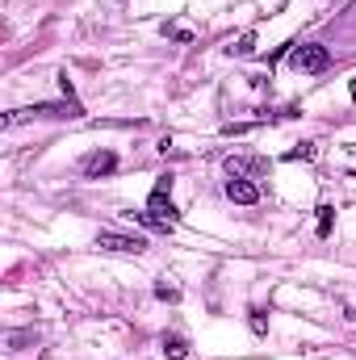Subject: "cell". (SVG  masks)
Returning <instances> with one entry per match:
<instances>
[{
	"mask_svg": "<svg viewBox=\"0 0 356 360\" xmlns=\"http://www.w3.org/2000/svg\"><path fill=\"white\" fill-rule=\"evenodd\" d=\"M96 248H105V252H122V256H143V252H147V243H143L139 235L130 239V235H113V231H101V235H96Z\"/></svg>",
	"mask_w": 356,
	"mask_h": 360,
	"instance_id": "3",
	"label": "cell"
},
{
	"mask_svg": "<svg viewBox=\"0 0 356 360\" xmlns=\"http://www.w3.org/2000/svg\"><path fill=\"white\" fill-rule=\"evenodd\" d=\"M289 59H293V68H298V72H310V76H314V72H327V63H331L327 46H319V42H302Z\"/></svg>",
	"mask_w": 356,
	"mask_h": 360,
	"instance_id": "1",
	"label": "cell"
},
{
	"mask_svg": "<svg viewBox=\"0 0 356 360\" xmlns=\"http://www.w3.org/2000/svg\"><path fill=\"white\" fill-rule=\"evenodd\" d=\"M227 197H231L235 205H256V201H260V188L243 176H231L227 180Z\"/></svg>",
	"mask_w": 356,
	"mask_h": 360,
	"instance_id": "4",
	"label": "cell"
},
{
	"mask_svg": "<svg viewBox=\"0 0 356 360\" xmlns=\"http://www.w3.org/2000/svg\"><path fill=\"white\" fill-rule=\"evenodd\" d=\"M113 168H117V155H113V151H92V155L80 160V172H84V176H105V172H113Z\"/></svg>",
	"mask_w": 356,
	"mask_h": 360,
	"instance_id": "5",
	"label": "cell"
},
{
	"mask_svg": "<svg viewBox=\"0 0 356 360\" xmlns=\"http://www.w3.org/2000/svg\"><path fill=\"white\" fill-rule=\"evenodd\" d=\"M227 168H231V176H243V172H260L265 164H260V160H231Z\"/></svg>",
	"mask_w": 356,
	"mask_h": 360,
	"instance_id": "7",
	"label": "cell"
},
{
	"mask_svg": "<svg viewBox=\"0 0 356 360\" xmlns=\"http://www.w3.org/2000/svg\"><path fill=\"white\" fill-rule=\"evenodd\" d=\"M34 340V331H13V335H4V344L8 348H17V344H30Z\"/></svg>",
	"mask_w": 356,
	"mask_h": 360,
	"instance_id": "8",
	"label": "cell"
},
{
	"mask_svg": "<svg viewBox=\"0 0 356 360\" xmlns=\"http://www.w3.org/2000/svg\"><path fill=\"white\" fill-rule=\"evenodd\" d=\"M164 356L168 360H184L189 356V344H184L180 335H164Z\"/></svg>",
	"mask_w": 356,
	"mask_h": 360,
	"instance_id": "6",
	"label": "cell"
},
{
	"mask_svg": "<svg viewBox=\"0 0 356 360\" xmlns=\"http://www.w3.org/2000/svg\"><path fill=\"white\" fill-rule=\"evenodd\" d=\"M168 188H172V176H160L155 193H151V201H147V214H151V218H160V222H177V205H172Z\"/></svg>",
	"mask_w": 356,
	"mask_h": 360,
	"instance_id": "2",
	"label": "cell"
}]
</instances>
